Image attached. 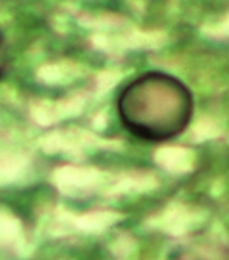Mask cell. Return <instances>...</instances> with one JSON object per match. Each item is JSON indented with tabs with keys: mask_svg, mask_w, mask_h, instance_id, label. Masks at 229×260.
I'll use <instances>...</instances> for the list:
<instances>
[{
	"mask_svg": "<svg viewBox=\"0 0 229 260\" xmlns=\"http://www.w3.org/2000/svg\"><path fill=\"white\" fill-rule=\"evenodd\" d=\"M6 66H8V50H6V43H5L3 32L0 31V78L5 75Z\"/></svg>",
	"mask_w": 229,
	"mask_h": 260,
	"instance_id": "3",
	"label": "cell"
},
{
	"mask_svg": "<svg viewBox=\"0 0 229 260\" xmlns=\"http://www.w3.org/2000/svg\"><path fill=\"white\" fill-rule=\"evenodd\" d=\"M121 123L136 138L167 142L181 135L193 117V95L180 79L147 72L129 83L119 96Z\"/></svg>",
	"mask_w": 229,
	"mask_h": 260,
	"instance_id": "1",
	"label": "cell"
},
{
	"mask_svg": "<svg viewBox=\"0 0 229 260\" xmlns=\"http://www.w3.org/2000/svg\"><path fill=\"white\" fill-rule=\"evenodd\" d=\"M171 260H229V246L217 241L199 240L177 250Z\"/></svg>",
	"mask_w": 229,
	"mask_h": 260,
	"instance_id": "2",
	"label": "cell"
}]
</instances>
